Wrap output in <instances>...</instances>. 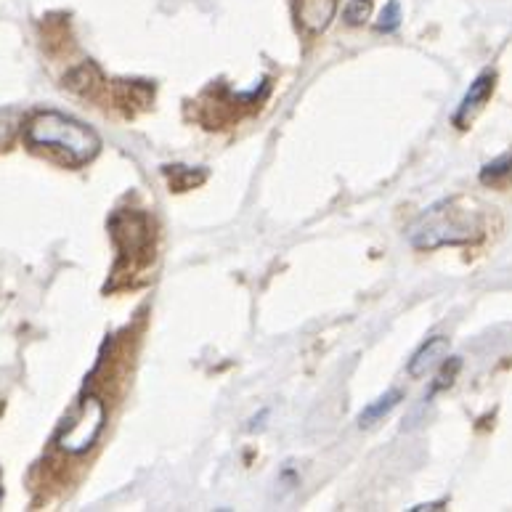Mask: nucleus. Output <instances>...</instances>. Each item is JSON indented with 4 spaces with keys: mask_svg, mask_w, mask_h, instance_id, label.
Here are the masks:
<instances>
[{
    "mask_svg": "<svg viewBox=\"0 0 512 512\" xmlns=\"http://www.w3.org/2000/svg\"><path fill=\"white\" fill-rule=\"evenodd\" d=\"M27 141L64 154L72 165H83V162L93 160L96 152H99L96 130L77 123L72 117L59 115V112H46V115L35 117L27 125Z\"/></svg>",
    "mask_w": 512,
    "mask_h": 512,
    "instance_id": "1",
    "label": "nucleus"
},
{
    "mask_svg": "<svg viewBox=\"0 0 512 512\" xmlns=\"http://www.w3.org/2000/svg\"><path fill=\"white\" fill-rule=\"evenodd\" d=\"M475 231H478V223L465 218L462 210H454L451 202H441V205L430 207L428 213L414 223L412 231H409V239L420 250H433V247L441 245L470 242L475 237Z\"/></svg>",
    "mask_w": 512,
    "mask_h": 512,
    "instance_id": "2",
    "label": "nucleus"
},
{
    "mask_svg": "<svg viewBox=\"0 0 512 512\" xmlns=\"http://www.w3.org/2000/svg\"><path fill=\"white\" fill-rule=\"evenodd\" d=\"M107 422V406L96 396H88L80 401L75 412L64 420V428L56 436V446L67 454H83L96 444Z\"/></svg>",
    "mask_w": 512,
    "mask_h": 512,
    "instance_id": "3",
    "label": "nucleus"
},
{
    "mask_svg": "<svg viewBox=\"0 0 512 512\" xmlns=\"http://www.w3.org/2000/svg\"><path fill=\"white\" fill-rule=\"evenodd\" d=\"M494 83H497V75H494L491 69H486V72H481V75L475 77L473 83H470V91L465 93V99L459 104L457 115H454V125L467 128V123L473 120L475 112L489 101L491 91H494Z\"/></svg>",
    "mask_w": 512,
    "mask_h": 512,
    "instance_id": "4",
    "label": "nucleus"
},
{
    "mask_svg": "<svg viewBox=\"0 0 512 512\" xmlns=\"http://www.w3.org/2000/svg\"><path fill=\"white\" fill-rule=\"evenodd\" d=\"M446 353H449V340L446 337H430L428 343L422 345L409 361V377H414V380L425 377L430 369H436L441 364V359H446Z\"/></svg>",
    "mask_w": 512,
    "mask_h": 512,
    "instance_id": "5",
    "label": "nucleus"
},
{
    "mask_svg": "<svg viewBox=\"0 0 512 512\" xmlns=\"http://www.w3.org/2000/svg\"><path fill=\"white\" fill-rule=\"evenodd\" d=\"M337 0H300L298 3V16L303 27L311 32L327 30L332 16H335Z\"/></svg>",
    "mask_w": 512,
    "mask_h": 512,
    "instance_id": "6",
    "label": "nucleus"
},
{
    "mask_svg": "<svg viewBox=\"0 0 512 512\" xmlns=\"http://www.w3.org/2000/svg\"><path fill=\"white\" fill-rule=\"evenodd\" d=\"M401 398H404L401 396V390H388L385 396H380L377 401H372V404H369L367 409L359 414L361 428H372V425H377V422L383 420L385 414H390L393 409H396Z\"/></svg>",
    "mask_w": 512,
    "mask_h": 512,
    "instance_id": "7",
    "label": "nucleus"
},
{
    "mask_svg": "<svg viewBox=\"0 0 512 512\" xmlns=\"http://www.w3.org/2000/svg\"><path fill=\"white\" fill-rule=\"evenodd\" d=\"M510 181L512 178V154L502 157V160L491 162L486 168L481 170V181L483 184H499V181Z\"/></svg>",
    "mask_w": 512,
    "mask_h": 512,
    "instance_id": "8",
    "label": "nucleus"
},
{
    "mask_svg": "<svg viewBox=\"0 0 512 512\" xmlns=\"http://www.w3.org/2000/svg\"><path fill=\"white\" fill-rule=\"evenodd\" d=\"M372 16V0H348V6L343 11L345 24H351V27H359Z\"/></svg>",
    "mask_w": 512,
    "mask_h": 512,
    "instance_id": "9",
    "label": "nucleus"
},
{
    "mask_svg": "<svg viewBox=\"0 0 512 512\" xmlns=\"http://www.w3.org/2000/svg\"><path fill=\"white\" fill-rule=\"evenodd\" d=\"M375 27L377 32H385V35H390V32H396L401 27V6H398V0H390L388 6L383 8V14H380Z\"/></svg>",
    "mask_w": 512,
    "mask_h": 512,
    "instance_id": "10",
    "label": "nucleus"
},
{
    "mask_svg": "<svg viewBox=\"0 0 512 512\" xmlns=\"http://www.w3.org/2000/svg\"><path fill=\"white\" fill-rule=\"evenodd\" d=\"M459 372V359H451V364H446L444 369H441V375L436 377V383H433V390H441L446 388V385L454 383V377H457Z\"/></svg>",
    "mask_w": 512,
    "mask_h": 512,
    "instance_id": "11",
    "label": "nucleus"
}]
</instances>
